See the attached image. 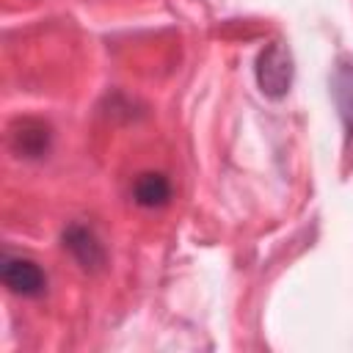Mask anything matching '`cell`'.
Instances as JSON below:
<instances>
[{
  "label": "cell",
  "instance_id": "obj_2",
  "mask_svg": "<svg viewBox=\"0 0 353 353\" xmlns=\"http://www.w3.org/2000/svg\"><path fill=\"white\" fill-rule=\"evenodd\" d=\"M0 279H3V287L8 292L22 295V298H36L47 290V273L41 270V265L30 256L11 254V251L3 254Z\"/></svg>",
  "mask_w": 353,
  "mask_h": 353
},
{
  "label": "cell",
  "instance_id": "obj_4",
  "mask_svg": "<svg viewBox=\"0 0 353 353\" xmlns=\"http://www.w3.org/2000/svg\"><path fill=\"white\" fill-rule=\"evenodd\" d=\"M8 141H11V149L19 154V157H44L50 152V141H52V132L44 121L39 119H17L11 132H8Z\"/></svg>",
  "mask_w": 353,
  "mask_h": 353
},
{
  "label": "cell",
  "instance_id": "obj_6",
  "mask_svg": "<svg viewBox=\"0 0 353 353\" xmlns=\"http://www.w3.org/2000/svg\"><path fill=\"white\" fill-rule=\"evenodd\" d=\"M132 199L141 207H163L171 199V182L165 174L157 171H146L135 179L132 185Z\"/></svg>",
  "mask_w": 353,
  "mask_h": 353
},
{
  "label": "cell",
  "instance_id": "obj_5",
  "mask_svg": "<svg viewBox=\"0 0 353 353\" xmlns=\"http://www.w3.org/2000/svg\"><path fill=\"white\" fill-rule=\"evenodd\" d=\"M331 97L342 119L347 143L353 146V58H339L331 72Z\"/></svg>",
  "mask_w": 353,
  "mask_h": 353
},
{
  "label": "cell",
  "instance_id": "obj_3",
  "mask_svg": "<svg viewBox=\"0 0 353 353\" xmlns=\"http://www.w3.org/2000/svg\"><path fill=\"white\" fill-rule=\"evenodd\" d=\"M63 240V248L77 259V265L83 270H99L105 265V248L99 243V237L83 226V223H69L61 234Z\"/></svg>",
  "mask_w": 353,
  "mask_h": 353
},
{
  "label": "cell",
  "instance_id": "obj_1",
  "mask_svg": "<svg viewBox=\"0 0 353 353\" xmlns=\"http://www.w3.org/2000/svg\"><path fill=\"white\" fill-rule=\"evenodd\" d=\"M254 74H256V85H259V91L265 97H270V99L287 97L290 94V85H292V74H295L290 47L284 41L265 44L259 50V55H256Z\"/></svg>",
  "mask_w": 353,
  "mask_h": 353
}]
</instances>
